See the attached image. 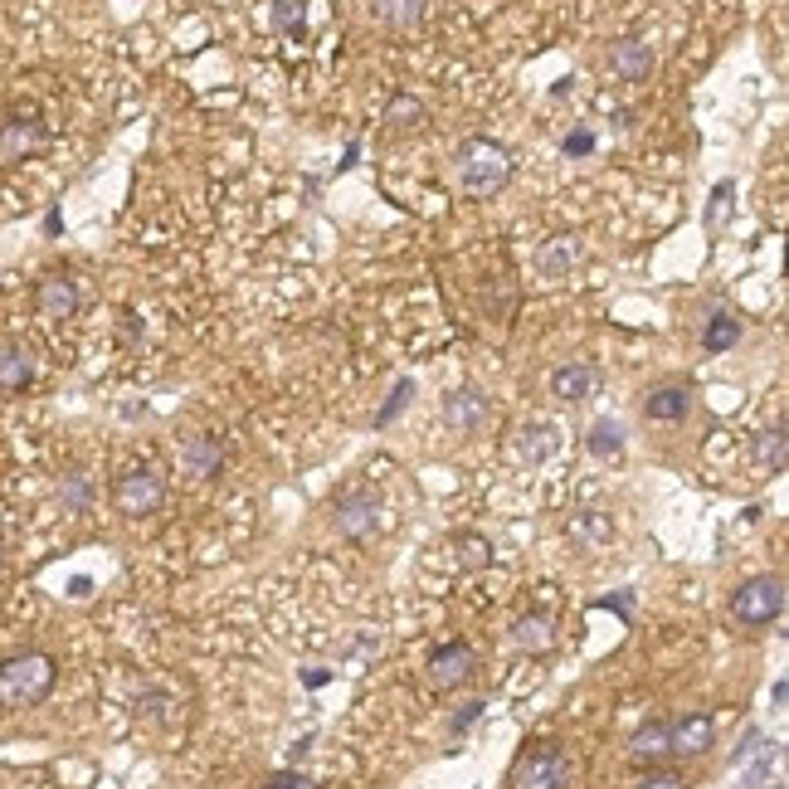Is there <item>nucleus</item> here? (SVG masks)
I'll list each match as a JSON object with an SVG mask.
<instances>
[{
  "label": "nucleus",
  "instance_id": "nucleus-1",
  "mask_svg": "<svg viewBox=\"0 0 789 789\" xmlns=\"http://www.w3.org/2000/svg\"><path fill=\"white\" fill-rule=\"evenodd\" d=\"M453 176H458L463 195L488 200L492 190H502L507 176H512V151L502 142H492V137H468L458 147V156H453Z\"/></svg>",
  "mask_w": 789,
  "mask_h": 789
},
{
  "label": "nucleus",
  "instance_id": "nucleus-2",
  "mask_svg": "<svg viewBox=\"0 0 789 789\" xmlns=\"http://www.w3.org/2000/svg\"><path fill=\"white\" fill-rule=\"evenodd\" d=\"M54 677H59V668L49 653H15L0 663V702L5 707H35L49 697Z\"/></svg>",
  "mask_w": 789,
  "mask_h": 789
},
{
  "label": "nucleus",
  "instance_id": "nucleus-3",
  "mask_svg": "<svg viewBox=\"0 0 789 789\" xmlns=\"http://www.w3.org/2000/svg\"><path fill=\"white\" fill-rule=\"evenodd\" d=\"M575 780V765L556 741H536L512 760V785L517 789H570Z\"/></svg>",
  "mask_w": 789,
  "mask_h": 789
},
{
  "label": "nucleus",
  "instance_id": "nucleus-4",
  "mask_svg": "<svg viewBox=\"0 0 789 789\" xmlns=\"http://www.w3.org/2000/svg\"><path fill=\"white\" fill-rule=\"evenodd\" d=\"M780 609H785V585H780L775 575L746 580V585L731 595V614H736L741 624H751V629H765L770 619H780Z\"/></svg>",
  "mask_w": 789,
  "mask_h": 789
},
{
  "label": "nucleus",
  "instance_id": "nucleus-5",
  "mask_svg": "<svg viewBox=\"0 0 789 789\" xmlns=\"http://www.w3.org/2000/svg\"><path fill=\"white\" fill-rule=\"evenodd\" d=\"M113 497L127 517H151V512H161V502H166V483H161L151 468H132V473L117 478Z\"/></svg>",
  "mask_w": 789,
  "mask_h": 789
},
{
  "label": "nucleus",
  "instance_id": "nucleus-6",
  "mask_svg": "<svg viewBox=\"0 0 789 789\" xmlns=\"http://www.w3.org/2000/svg\"><path fill=\"white\" fill-rule=\"evenodd\" d=\"M332 512H337V531H341V536L366 541V536L376 531L380 502L366 488H346V492H337V507H332Z\"/></svg>",
  "mask_w": 789,
  "mask_h": 789
},
{
  "label": "nucleus",
  "instance_id": "nucleus-7",
  "mask_svg": "<svg viewBox=\"0 0 789 789\" xmlns=\"http://www.w3.org/2000/svg\"><path fill=\"white\" fill-rule=\"evenodd\" d=\"M478 668V653L468 648V643H439L434 653H429V682L434 687H463L468 677Z\"/></svg>",
  "mask_w": 789,
  "mask_h": 789
},
{
  "label": "nucleus",
  "instance_id": "nucleus-8",
  "mask_svg": "<svg viewBox=\"0 0 789 789\" xmlns=\"http://www.w3.org/2000/svg\"><path fill=\"white\" fill-rule=\"evenodd\" d=\"M35 307L44 322H64V317H74L78 312V283L69 273H49V278H39L35 283Z\"/></svg>",
  "mask_w": 789,
  "mask_h": 789
},
{
  "label": "nucleus",
  "instance_id": "nucleus-9",
  "mask_svg": "<svg viewBox=\"0 0 789 789\" xmlns=\"http://www.w3.org/2000/svg\"><path fill=\"white\" fill-rule=\"evenodd\" d=\"M44 142H49V132H44V122H35V117H5V122H0V161H25V156H35Z\"/></svg>",
  "mask_w": 789,
  "mask_h": 789
},
{
  "label": "nucleus",
  "instance_id": "nucleus-10",
  "mask_svg": "<svg viewBox=\"0 0 789 789\" xmlns=\"http://www.w3.org/2000/svg\"><path fill=\"white\" fill-rule=\"evenodd\" d=\"M444 419H449L458 434H483L492 424V400L478 390H453L444 400Z\"/></svg>",
  "mask_w": 789,
  "mask_h": 789
},
{
  "label": "nucleus",
  "instance_id": "nucleus-11",
  "mask_svg": "<svg viewBox=\"0 0 789 789\" xmlns=\"http://www.w3.org/2000/svg\"><path fill=\"white\" fill-rule=\"evenodd\" d=\"M712 716L692 712V716H677V721H668V755H702L712 751Z\"/></svg>",
  "mask_w": 789,
  "mask_h": 789
},
{
  "label": "nucleus",
  "instance_id": "nucleus-12",
  "mask_svg": "<svg viewBox=\"0 0 789 789\" xmlns=\"http://www.w3.org/2000/svg\"><path fill=\"white\" fill-rule=\"evenodd\" d=\"M595 390H600V371H595L590 361H570V366H556V371H551V395H556V400H570V405H575V400H590Z\"/></svg>",
  "mask_w": 789,
  "mask_h": 789
},
{
  "label": "nucleus",
  "instance_id": "nucleus-13",
  "mask_svg": "<svg viewBox=\"0 0 789 789\" xmlns=\"http://www.w3.org/2000/svg\"><path fill=\"white\" fill-rule=\"evenodd\" d=\"M609 64H614V74L624 78V83H643V78L653 74V49L643 39H619L609 49Z\"/></svg>",
  "mask_w": 789,
  "mask_h": 789
},
{
  "label": "nucleus",
  "instance_id": "nucleus-14",
  "mask_svg": "<svg viewBox=\"0 0 789 789\" xmlns=\"http://www.w3.org/2000/svg\"><path fill=\"white\" fill-rule=\"evenodd\" d=\"M181 463H186L190 473L210 478V473H220V463H225V444H220L215 434H190L186 444H181Z\"/></svg>",
  "mask_w": 789,
  "mask_h": 789
},
{
  "label": "nucleus",
  "instance_id": "nucleus-15",
  "mask_svg": "<svg viewBox=\"0 0 789 789\" xmlns=\"http://www.w3.org/2000/svg\"><path fill=\"white\" fill-rule=\"evenodd\" d=\"M570 541H575L585 556H595V551H604V546L614 541V522H609L604 512H580V517H570Z\"/></svg>",
  "mask_w": 789,
  "mask_h": 789
},
{
  "label": "nucleus",
  "instance_id": "nucleus-16",
  "mask_svg": "<svg viewBox=\"0 0 789 789\" xmlns=\"http://www.w3.org/2000/svg\"><path fill=\"white\" fill-rule=\"evenodd\" d=\"M35 380V361L25 346H0V395H20Z\"/></svg>",
  "mask_w": 789,
  "mask_h": 789
},
{
  "label": "nucleus",
  "instance_id": "nucleus-17",
  "mask_svg": "<svg viewBox=\"0 0 789 789\" xmlns=\"http://www.w3.org/2000/svg\"><path fill=\"white\" fill-rule=\"evenodd\" d=\"M580 259V244L575 239H551V244H541V254H536V273L546 278V283H561L565 273L575 268Z\"/></svg>",
  "mask_w": 789,
  "mask_h": 789
},
{
  "label": "nucleus",
  "instance_id": "nucleus-18",
  "mask_svg": "<svg viewBox=\"0 0 789 789\" xmlns=\"http://www.w3.org/2000/svg\"><path fill=\"white\" fill-rule=\"evenodd\" d=\"M517 449H522L526 463H546L551 453L561 449V429H556V424H546V419H536V424H526V429H522Z\"/></svg>",
  "mask_w": 789,
  "mask_h": 789
},
{
  "label": "nucleus",
  "instance_id": "nucleus-19",
  "mask_svg": "<svg viewBox=\"0 0 789 789\" xmlns=\"http://www.w3.org/2000/svg\"><path fill=\"white\" fill-rule=\"evenodd\" d=\"M687 405H692V390H682V385H663V390H653V395L643 400L648 419H663V424L682 419V414H687Z\"/></svg>",
  "mask_w": 789,
  "mask_h": 789
},
{
  "label": "nucleus",
  "instance_id": "nucleus-20",
  "mask_svg": "<svg viewBox=\"0 0 789 789\" xmlns=\"http://www.w3.org/2000/svg\"><path fill=\"white\" fill-rule=\"evenodd\" d=\"M512 643H517V648H526V653H546V648L556 643V634H551V619H546V614H522V619L512 624Z\"/></svg>",
  "mask_w": 789,
  "mask_h": 789
},
{
  "label": "nucleus",
  "instance_id": "nucleus-21",
  "mask_svg": "<svg viewBox=\"0 0 789 789\" xmlns=\"http://www.w3.org/2000/svg\"><path fill=\"white\" fill-rule=\"evenodd\" d=\"M785 458H789V434L780 424L755 439V468H760V473H785Z\"/></svg>",
  "mask_w": 789,
  "mask_h": 789
},
{
  "label": "nucleus",
  "instance_id": "nucleus-22",
  "mask_svg": "<svg viewBox=\"0 0 789 789\" xmlns=\"http://www.w3.org/2000/svg\"><path fill=\"white\" fill-rule=\"evenodd\" d=\"M741 341V317L736 312H712V322H707V332H702V346L712 351V356H721V351H731Z\"/></svg>",
  "mask_w": 789,
  "mask_h": 789
},
{
  "label": "nucleus",
  "instance_id": "nucleus-23",
  "mask_svg": "<svg viewBox=\"0 0 789 789\" xmlns=\"http://www.w3.org/2000/svg\"><path fill=\"white\" fill-rule=\"evenodd\" d=\"M371 15L380 25H390V30H410L424 15V0H371Z\"/></svg>",
  "mask_w": 789,
  "mask_h": 789
},
{
  "label": "nucleus",
  "instance_id": "nucleus-24",
  "mask_svg": "<svg viewBox=\"0 0 789 789\" xmlns=\"http://www.w3.org/2000/svg\"><path fill=\"white\" fill-rule=\"evenodd\" d=\"M629 755H634L639 765H643V760L653 765L658 755H668V721H648V726H643L639 736L629 741Z\"/></svg>",
  "mask_w": 789,
  "mask_h": 789
},
{
  "label": "nucleus",
  "instance_id": "nucleus-25",
  "mask_svg": "<svg viewBox=\"0 0 789 789\" xmlns=\"http://www.w3.org/2000/svg\"><path fill=\"white\" fill-rule=\"evenodd\" d=\"M453 556H458L463 570H483V565L492 561V546L483 536H473V531H458V536H453Z\"/></svg>",
  "mask_w": 789,
  "mask_h": 789
},
{
  "label": "nucleus",
  "instance_id": "nucleus-26",
  "mask_svg": "<svg viewBox=\"0 0 789 789\" xmlns=\"http://www.w3.org/2000/svg\"><path fill=\"white\" fill-rule=\"evenodd\" d=\"M585 444H590L595 458H619V453H624V429H619L614 419H600V424H590V439H585Z\"/></svg>",
  "mask_w": 789,
  "mask_h": 789
},
{
  "label": "nucleus",
  "instance_id": "nucleus-27",
  "mask_svg": "<svg viewBox=\"0 0 789 789\" xmlns=\"http://www.w3.org/2000/svg\"><path fill=\"white\" fill-rule=\"evenodd\" d=\"M59 497H64V507H69V512H88V502H93V483H88V473H83V468H69V473H64V483H59Z\"/></svg>",
  "mask_w": 789,
  "mask_h": 789
},
{
  "label": "nucleus",
  "instance_id": "nucleus-28",
  "mask_svg": "<svg viewBox=\"0 0 789 789\" xmlns=\"http://www.w3.org/2000/svg\"><path fill=\"white\" fill-rule=\"evenodd\" d=\"M629 789H687V780L677 775V770H639L634 780H629Z\"/></svg>",
  "mask_w": 789,
  "mask_h": 789
},
{
  "label": "nucleus",
  "instance_id": "nucleus-29",
  "mask_svg": "<svg viewBox=\"0 0 789 789\" xmlns=\"http://www.w3.org/2000/svg\"><path fill=\"white\" fill-rule=\"evenodd\" d=\"M731 195H736V190H731V181H721V186L712 190V205H707V229H721V220H731Z\"/></svg>",
  "mask_w": 789,
  "mask_h": 789
},
{
  "label": "nucleus",
  "instance_id": "nucleus-30",
  "mask_svg": "<svg viewBox=\"0 0 789 789\" xmlns=\"http://www.w3.org/2000/svg\"><path fill=\"white\" fill-rule=\"evenodd\" d=\"M419 117H424V108L414 103L410 93H400V98L390 103V113H385V122H390V127H414Z\"/></svg>",
  "mask_w": 789,
  "mask_h": 789
},
{
  "label": "nucleus",
  "instance_id": "nucleus-31",
  "mask_svg": "<svg viewBox=\"0 0 789 789\" xmlns=\"http://www.w3.org/2000/svg\"><path fill=\"white\" fill-rule=\"evenodd\" d=\"M561 151H565V156H570V161H580V156H590V151H595V132H590V127H575V132H570V137H565V142H561Z\"/></svg>",
  "mask_w": 789,
  "mask_h": 789
},
{
  "label": "nucleus",
  "instance_id": "nucleus-32",
  "mask_svg": "<svg viewBox=\"0 0 789 789\" xmlns=\"http://www.w3.org/2000/svg\"><path fill=\"white\" fill-rule=\"evenodd\" d=\"M410 395H414V385H410V380H400V385H395V395L385 400V410L376 414V424H390L395 414H400V410H405V405H410Z\"/></svg>",
  "mask_w": 789,
  "mask_h": 789
},
{
  "label": "nucleus",
  "instance_id": "nucleus-33",
  "mask_svg": "<svg viewBox=\"0 0 789 789\" xmlns=\"http://www.w3.org/2000/svg\"><path fill=\"white\" fill-rule=\"evenodd\" d=\"M293 5H298V0H278V10H273V25H278V30H293V25H302V10L293 15Z\"/></svg>",
  "mask_w": 789,
  "mask_h": 789
},
{
  "label": "nucleus",
  "instance_id": "nucleus-34",
  "mask_svg": "<svg viewBox=\"0 0 789 789\" xmlns=\"http://www.w3.org/2000/svg\"><path fill=\"white\" fill-rule=\"evenodd\" d=\"M263 789H312V780H302V775H293V770H283V775H273Z\"/></svg>",
  "mask_w": 789,
  "mask_h": 789
},
{
  "label": "nucleus",
  "instance_id": "nucleus-35",
  "mask_svg": "<svg viewBox=\"0 0 789 789\" xmlns=\"http://www.w3.org/2000/svg\"><path fill=\"white\" fill-rule=\"evenodd\" d=\"M765 770H770V751H765L751 770H746V785H741V789H760V785H765Z\"/></svg>",
  "mask_w": 789,
  "mask_h": 789
},
{
  "label": "nucleus",
  "instance_id": "nucleus-36",
  "mask_svg": "<svg viewBox=\"0 0 789 789\" xmlns=\"http://www.w3.org/2000/svg\"><path fill=\"white\" fill-rule=\"evenodd\" d=\"M755 751H760V731H746V741L736 746V765H741V760H751Z\"/></svg>",
  "mask_w": 789,
  "mask_h": 789
},
{
  "label": "nucleus",
  "instance_id": "nucleus-37",
  "mask_svg": "<svg viewBox=\"0 0 789 789\" xmlns=\"http://www.w3.org/2000/svg\"><path fill=\"white\" fill-rule=\"evenodd\" d=\"M478 712H483V702H473L468 712H463V716H458V721H453V726H458V731H463V726H473V721H478Z\"/></svg>",
  "mask_w": 789,
  "mask_h": 789
},
{
  "label": "nucleus",
  "instance_id": "nucleus-38",
  "mask_svg": "<svg viewBox=\"0 0 789 789\" xmlns=\"http://www.w3.org/2000/svg\"><path fill=\"white\" fill-rule=\"evenodd\" d=\"M775 789H785V785H775Z\"/></svg>",
  "mask_w": 789,
  "mask_h": 789
}]
</instances>
